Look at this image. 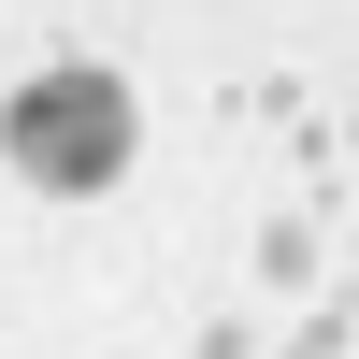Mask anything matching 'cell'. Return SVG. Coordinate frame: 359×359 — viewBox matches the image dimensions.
Masks as SVG:
<instances>
[{
    "label": "cell",
    "mask_w": 359,
    "mask_h": 359,
    "mask_svg": "<svg viewBox=\"0 0 359 359\" xmlns=\"http://www.w3.org/2000/svg\"><path fill=\"white\" fill-rule=\"evenodd\" d=\"M130 144H144V115H130V86H115L101 57H57V72H29L15 101H0V158H15V187H43V201L115 187Z\"/></svg>",
    "instance_id": "6da1fadb"
}]
</instances>
